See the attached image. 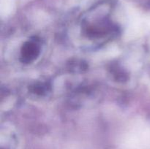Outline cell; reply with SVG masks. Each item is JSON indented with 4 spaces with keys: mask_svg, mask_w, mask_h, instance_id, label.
<instances>
[{
    "mask_svg": "<svg viewBox=\"0 0 150 149\" xmlns=\"http://www.w3.org/2000/svg\"><path fill=\"white\" fill-rule=\"evenodd\" d=\"M38 51L36 46L35 45H32V44H29L26 47V51H24L25 58H31L32 57H35L36 56V52Z\"/></svg>",
    "mask_w": 150,
    "mask_h": 149,
    "instance_id": "1",
    "label": "cell"
}]
</instances>
